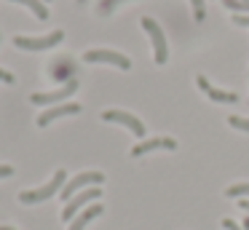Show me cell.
Masks as SVG:
<instances>
[{"instance_id": "23", "label": "cell", "mask_w": 249, "mask_h": 230, "mask_svg": "<svg viewBox=\"0 0 249 230\" xmlns=\"http://www.w3.org/2000/svg\"><path fill=\"white\" fill-rule=\"evenodd\" d=\"M0 230H8V228H0Z\"/></svg>"}, {"instance_id": "21", "label": "cell", "mask_w": 249, "mask_h": 230, "mask_svg": "<svg viewBox=\"0 0 249 230\" xmlns=\"http://www.w3.org/2000/svg\"><path fill=\"white\" fill-rule=\"evenodd\" d=\"M222 228H225V230H241L236 222H233V219H222Z\"/></svg>"}, {"instance_id": "16", "label": "cell", "mask_w": 249, "mask_h": 230, "mask_svg": "<svg viewBox=\"0 0 249 230\" xmlns=\"http://www.w3.org/2000/svg\"><path fill=\"white\" fill-rule=\"evenodd\" d=\"M190 5H193V16H196V21H204V16H206V5H204V0H190Z\"/></svg>"}, {"instance_id": "25", "label": "cell", "mask_w": 249, "mask_h": 230, "mask_svg": "<svg viewBox=\"0 0 249 230\" xmlns=\"http://www.w3.org/2000/svg\"><path fill=\"white\" fill-rule=\"evenodd\" d=\"M43 3H49V0H43Z\"/></svg>"}, {"instance_id": "2", "label": "cell", "mask_w": 249, "mask_h": 230, "mask_svg": "<svg viewBox=\"0 0 249 230\" xmlns=\"http://www.w3.org/2000/svg\"><path fill=\"white\" fill-rule=\"evenodd\" d=\"M142 30L150 35V43H153V56H156V64H166L169 59V43H166V35H163L161 24L150 16L142 19Z\"/></svg>"}, {"instance_id": "9", "label": "cell", "mask_w": 249, "mask_h": 230, "mask_svg": "<svg viewBox=\"0 0 249 230\" xmlns=\"http://www.w3.org/2000/svg\"><path fill=\"white\" fill-rule=\"evenodd\" d=\"M153 150H177V142H174L172 137L142 139V142H137L134 147H131V155H134V158H140V155H147V153H153Z\"/></svg>"}, {"instance_id": "17", "label": "cell", "mask_w": 249, "mask_h": 230, "mask_svg": "<svg viewBox=\"0 0 249 230\" xmlns=\"http://www.w3.org/2000/svg\"><path fill=\"white\" fill-rule=\"evenodd\" d=\"M231 123L233 128H238V131H249V118H241V115H231Z\"/></svg>"}, {"instance_id": "18", "label": "cell", "mask_w": 249, "mask_h": 230, "mask_svg": "<svg viewBox=\"0 0 249 230\" xmlns=\"http://www.w3.org/2000/svg\"><path fill=\"white\" fill-rule=\"evenodd\" d=\"M118 3H124V0H99L97 8H99V14H110V11H113Z\"/></svg>"}, {"instance_id": "22", "label": "cell", "mask_w": 249, "mask_h": 230, "mask_svg": "<svg viewBox=\"0 0 249 230\" xmlns=\"http://www.w3.org/2000/svg\"><path fill=\"white\" fill-rule=\"evenodd\" d=\"M0 80H3V83H14V75L6 72V70H0Z\"/></svg>"}, {"instance_id": "7", "label": "cell", "mask_w": 249, "mask_h": 230, "mask_svg": "<svg viewBox=\"0 0 249 230\" xmlns=\"http://www.w3.org/2000/svg\"><path fill=\"white\" fill-rule=\"evenodd\" d=\"M102 121H107V123H121V126H126L131 134H134V137H140V142H142V137H145V123H142L137 115L126 112V110H105V112H102Z\"/></svg>"}, {"instance_id": "11", "label": "cell", "mask_w": 249, "mask_h": 230, "mask_svg": "<svg viewBox=\"0 0 249 230\" xmlns=\"http://www.w3.org/2000/svg\"><path fill=\"white\" fill-rule=\"evenodd\" d=\"M81 112V105H75V102H67V105H59V107H49L46 112H40L38 115V126L46 128L49 123H54L56 118H65V115H78Z\"/></svg>"}, {"instance_id": "15", "label": "cell", "mask_w": 249, "mask_h": 230, "mask_svg": "<svg viewBox=\"0 0 249 230\" xmlns=\"http://www.w3.org/2000/svg\"><path fill=\"white\" fill-rule=\"evenodd\" d=\"M228 198H249V182H241V185H231L225 190Z\"/></svg>"}, {"instance_id": "6", "label": "cell", "mask_w": 249, "mask_h": 230, "mask_svg": "<svg viewBox=\"0 0 249 230\" xmlns=\"http://www.w3.org/2000/svg\"><path fill=\"white\" fill-rule=\"evenodd\" d=\"M99 195H102V193H99V187H86V190H81L78 195H72L70 201L65 203L62 219H65V222H72V219H75V214H78V212H83V209H86L89 203H94Z\"/></svg>"}, {"instance_id": "4", "label": "cell", "mask_w": 249, "mask_h": 230, "mask_svg": "<svg viewBox=\"0 0 249 230\" xmlns=\"http://www.w3.org/2000/svg\"><path fill=\"white\" fill-rule=\"evenodd\" d=\"M65 32L54 30L49 35H40V37H27V35H17L14 37V46L22 48V51H46V48H54L56 43H62Z\"/></svg>"}, {"instance_id": "24", "label": "cell", "mask_w": 249, "mask_h": 230, "mask_svg": "<svg viewBox=\"0 0 249 230\" xmlns=\"http://www.w3.org/2000/svg\"><path fill=\"white\" fill-rule=\"evenodd\" d=\"M78 3H83V0H78Z\"/></svg>"}, {"instance_id": "10", "label": "cell", "mask_w": 249, "mask_h": 230, "mask_svg": "<svg viewBox=\"0 0 249 230\" xmlns=\"http://www.w3.org/2000/svg\"><path fill=\"white\" fill-rule=\"evenodd\" d=\"M196 83H198V88L204 91L212 102H220V105H236V102H238V94H233V91H222V88H217V86H212L204 75H198Z\"/></svg>"}, {"instance_id": "12", "label": "cell", "mask_w": 249, "mask_h": 230, "mask_svg": "<svg viewBox=\"0 0 249 230\" xmlns=\"http://www.w3.org/2000/svg\"><path fill=\"white\" fill-rule=\"evenodd\" d=\"M102 212H105L102 203H91V206H86L81 214H78V219H72L70 228H67V230H86L89 225H91V222H94V219H97Z\"/></svg>"}, {"instance_id": "1", "label": "cell", "mask_w": 249, "mask_h": 230, "mask_svg": "<svg viewBox=\"0 0 249 230\" xmlns=\"http://www.w3.org/2000/svg\"><path fill=\"white\" fill-rule=\"evenodd\" d=\"M67 185V171L65 169H59L54 177H51L46 185H40V187H35V190H22L19 193V201L22 203H43V201H49L51 195H56V193H62V187Z\"/></svg>"}, {"instance_id": "8", "label": "cell", "mask_w": 249, "mask_h": 230, "mask_svg": "<svg viewBox=\"0 0 249 230\" xmlns=\"http://www.w3.org/2000/svg\"><path fill=\"white\" fill-rule=\"evenodd\" d=\"M78 91V80L75 78H70L62 88H56V91H43V94H33L30 96V102L33 105H40V107H46V105H56V102H65L67 96H72Z\"/></svg>"}, {"instance_id": "14", "label": "cell", "mask_w": 249, "mask_h": 230, "mask_svg": "<svg viewBox=\"0 0 249 230\" xmlns=\"http://www.w3.org/2000/svg\"><path fill=\"white\" fill-rule=\"evenodd\" d=\"M222 5L233 14H249V0H222Z\"/></svg>"}, {"instance_id": "19", "label": "cell", "mask_w": 249, "mask_h": 230, "mask_svg": "<svg viewBox=\"0 0 249 230\" xmlns=\"http://www.w3.org/2000/svg\"><path fill=\"white\" fill-rule=\"evenodd\" d=\"M233 21L238 27H249V14H233Z\"/></svg>"}, {"instance_id": "20", "label": "cell", "mask_w": 249, "mask_h": 230, "mask_svg": "<svg viewBox=\"0 0 249 230\" xmlns=\"http://www.w3.org/2000/svg\"><path fill=\"white\" fill-rule=\"evenodd\" d=\"M14 174V169L8 163H0V179H6V177H11Z\"/></svg>"}, {"instance_id": "5", "label": "cell", "mask_w": 249, "mask_h": 230, "mask_svg": "<svg viewBox=\"0 0 249 230\" xmlns=\"http://www.w3.org/2000/svg\"><path fill=\"white\" fill-rule=\"evenodd\" d=\"M83 62H89V64H113V67H121V70L131 67L129 56H124L121 51H110V48H91V51L83 53Z\"/></svg>"}, {"instance_id": "13", "label": "cell", "mask_w": 249, "mask_h": 230, "mask_svg": "<svg viewBox=\"0 0 249 230\" xmlns=\"http://www.w3.org/2000/svg\"><path fill=\"white\" fill-rule=\"evenodd\" d=\"M11 3H19V5H24V8H30V11H33V14L40 19V21L49 19V8H46L43 0H11Z\"/></svg>"}, {"instance_id": "3", "label": "cell", "mask_w": 249, "mask_h": 230, "mask_svg": "<svg viewBox=\"0 0 249 230\" xmlns=\"http://www.w3.org/2000/svg\"><path fill=\"white\" fill-rule=\"evenodd\" d=\"M105 182V174L102 171H83V174H78V177H72L70 182H67L65 187H62V201H70L72 195H78V190H86V187H97V185H102Z\"/></svg>"}]
</instances>
